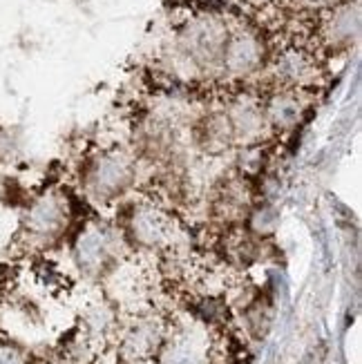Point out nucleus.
I'll list each match as a JSON object with an SVG mask.
<instances>
[{
    "label": "nucleus",
    "mask_w": 362,
    "mask_h": 364,
    "mask_svg": "<svg viewBox=\"0 0 362 364\" xmlns=\"http://www.w3.org/2000/svg\"><path fill=\"white\" fill-rule=\"evenodd\" d=\"M211 342L199 326L183 328L161 344V364H208Z\"/></svg>",
    "instance_id": "6e6552de"
},
{
    "label": "nucleus",
    "mask_w": 362,
    "mask_h": 364,
    "mask_svg": "<svg viewBox=\"0 0 362 364\" xmlns=\"http://www.w3.org/2000/svg\"><path fill=\"white\" fill-rule=\"evenodd\" d=\"M117 252V235L107 226L90 224L78 232L74 242V259L83 273L101 275L112 266Z\"/></svg>",
    "instance_id": "39448f33"
},
{
    "label": "nucleus",
    "mask_w": 362,
    "mask_h": 364,
    "mask_svg": "<svg viewBox=\"0 0 362 364\" xmlns=\"http://www.w3.org/2000/svg\"><path fill=\"white\" fill-rule=\"evenodd\" d=\"M161 344H164V333L156 320L139 318L123 333L121 349L125 358L134 362V360H148L152 353H156V349H161Z\"/></svg>",
    "instance_id": "9b49d317"
},
{
    "label": "nucleus",
    "mask_w": 362,
    "mask_h": 364,
    "mask_svg": "<svg viewBox=\"0 0 362 364\" xmlns=\"http://www.w3.org/2000/svg\"><path fill=\"white\" fill-rule=\"evenodd\" d=\"M228 136L233 139H255L266 128L262 105L255 99H238L224 114Z\"/></svg>",
    "instance_id": "f8f14e48"
},
{
    "label": "nucleus",
    "mask_w": 362,
    "mask_h": 364,
    "mask_svg": "<svg viewBox=\"0 0 362 364\" xmlns=\"http://www.w3.org/2000/svg\"><path fill=\"white\" fill-rule=\"evenodd\" d=\"M70 205L58 190H47L27 205L23 217V228L31 240H54L68 226Z\"/></svg>",
    "instance_id": "20e7f679"
},
{
    "label": "nucleus",
    "mask_w": 362,
    "mask_h": 364,
    "mask_svg": "<svg viewBox=\"0 0 362 364\" xmlns=\"http://www.w3.org/2000/svg\"><path fill=\"white\" fill-rule=\"evenodd\" d=\"M132 364H152V362H148V360H134Z\"/></svg>",
    "instance_id": "dca6fc26"
},
{
    "label": "nucleus",
    "mask_w": 362,
    "mask_h": 364,
    "mask_svg": "<svg viewBox=\"0 0 362 364\" xmlns=\"http://www.w3.org/2000/svg\"><path fill=\"white\" fill-rule=\"evenodd\" d=\"M264 121L273 130H291L295 128L300 119L304 117V101L302 90L282 87L275 94H271L266 103L262 105Z\"/></svg>",
    "instance_id": "1a4fd4ad"
},
{
    "label": "nucleus",
    "mask_w": 362,
    "mask_h": 364,
    "mask_svg": "<svg viewBox=\"0 0 362 364\" xmlns=\"http://www.w3.org/2000/svg\"><path fill=\"white\" fill-rule=\"evenodd\" d=\"M128 230L137 244L148 248L168 244L172 235L170 221L159 210H154L152 205H139V208L132 210L128 219Z\"/></svg>",
    "instance_id": "9d476101"
},
{
    "label": "nucleus",
    "mask_w": 362,
    "mask_h": 364,
    "mask_svg": "<svg viewBox=\"0 0 362 364\" xmlns=\"http://www.w3.org/2000/svg\"><path fill=\"white\" fill-rule=\"evenodd\" d=\"M228 31L230 27L213 14L191 21L175 41V56H172L175 70L186 74L219 70V58H222Z\"/></svg>",
    "instance_id": "f257e3e1"
},
{
    "label": "nucleus",
    "mask_w": 362,
    "mask_h": 364,
    "mask_svg": "<svg viewBox=\"0 0 362 364\" xmlns=\"http://www.w3.org/2000/svg\"><path fill=\"white\" fill-rule=\"evenodd\" d=\"M273 76L282 87L291 90H304L316 85L320 78V68L318 60L309 50L300 45H289L284 50H280L271 63Z\"/></svg>",
    "instance_id": "423d86ee"
},
{
    "label": "nucleus",
    "mask_w": 362,
    "mask_h": 364,
    "mask_svg": "<svg viewBox=\"0 0 362 364\" xmlns=\"http://www.w3.org/2000/svg\"><path fill=\"white\" fill-rule=\"evenodd\" d=\"M248 3H253V5H269V3H273V0H248Z\"/></svg>",
    "instance_id": "2eb2a0df"
},
{
    "label": "nucleus",
    "mask_w": 362,
    "mask_h": 364,
    "mask_svg": "<svg viewBox=\"0 0 362 364\" xmlns=\"http://www.w3.org/2000/svg\"><path fill=\"white\" fill-rule=\"evenodd\" d=\"M266 60V47L262 36L255 29L238 27L230 29L222 58H219V72H224L228 78H248L253 76Z\"/></svg>",
    "instance_id": "7ed1b4c3"
},
{
    "label": "nucleus",
    "mask_w": 362,
    "mask_h": 364,
    "mask_svg": "<svg viewBox=\"0 0 362 364\" xmlns=\"http://www.w3.org/2000/svg\"><path fill=\"white\" fill-rule=\"evenodd\" d=\"M322 43L331 50H347L360 36V3L340 0L336 7L324 11L320 25Z\"/></svg>",
    "instance_id": "0eeeda50"
},
{
    "label": "nucleus",
    "mask_w": 362,
    "mask_h": 364,
    "mask_svg": "<svg viewBox=\"0 0 362 364\" xmlns=\"http://www.w3.org/2000/svg\"><path fill=\"white\" fill-rule=\"evenodd\" d=\"M134 164L125 152L112 150L97 154L94 159L85 166L83 172V186L85 193L99 201L115 199L123 195L134 181Z\"/></svg>",
    "instance_id": "f03ea898"
},
{
    "label": "nucleus",
    "mask_w": 362,
    "mask_h": 364,
    "mask_svg": "<svg viewBox=\"0 0 362 364\" xmlns=\"http://www.w3.org/2000/svg\"><path fill=\"white\" fill-rule=\"evenodd\" d=\"M304 9H309V11H329L331 7H336L340 0H297Z\"/></svg>",
    "instance_id": "4468645a"
},
{
    "label": "nucleus",
    "mask_w": 362,
    "mask_h": 364,
    "mask_svg": "<svg viewBox=\"0 0 362 364\" xmlns=\"http://www.w3.org/2000/svg\"><path fill=\"white\" fill-rule=\"evenodd\" d=\"M0 364H29L23 346L11 340H0Z\"/></svg>",
    "instance_id": "ddd939ff"
}]
</instances>
